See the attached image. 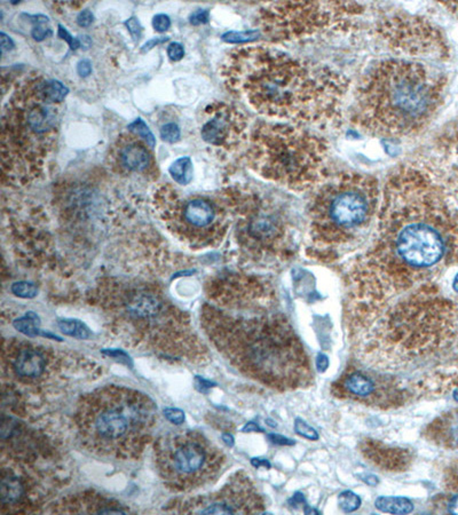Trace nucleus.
<instances>
[{
	"label": "nucleus",
	"mask_w": 458,
	"mask_h": 515,
	"mask_svg": "<svg viewBox=\"0 0 458 515\" xmlns=\"http://www.w3.org/2000/svg\"><path fill=\"white\" fill-rule=\"evenodd\" d=\"M457 260L458 208L446 175L428 162L400 165L381 191L374 241L347 273L352 330Z\"/></svg>",
	"instance_id": "1"
},
{
	"label": "nucleus",
	"mask_w": 458,
	"mask_h": 515,
	"mask_svg": "<svg viewBox=\"0 0 458 515\" xmlns=\"http://www.w3.org/2000/svg\"><path fill=\"white\" fill-rule=\"evenodd\" d=\"M231 93L258 114L292 125L337 128L347 78L332 68L264 45L231 50L221 67Z\"/></svg>",
	"instance_id": "2"
},
{
	"label": "nucleus",
	"mask_w": 458,
	"mask_h": 515,
	"mask_svg": "<svg viewBox=\"0 0 458 515\" xmlns=\"http://www.w3.org/2000/svg\"><path fill=\"white\" fill-rule=\"evenodd\" d=\"M457 330V309L432 283L399 297L356 332L363 367L397 373L441 353Z\"/></svg>",
	"instance_id": "3"
},
{
	"label": "nucleus",
	"mask_w": 458,
	"mask_h": 515,
	"mask_svg": "<svg viewBox=\"0 0 458 515\" xmlns=\"http://www.w3.org/2000/svg\"><path fill=\"white\" fill-rule=\"evenodd\" d=\"M275 308L231 315L212 311L209 332L249 378L280 391L308 387L314 380L311 358L292 323Z\"/></svg>",
	"instance_id": "4"
},
{
	"label": "nucleus",
	"mask_w": 458,
	"mask_h": 515,
	"mask_svg": "<svg viewBox=\"0 0 458 515\" xmlns=\"http://www.w3.org/2000/svg\"><path fill=\"white\" fill-rule=\"evenodd\" d=\"M447 86L445 74L419 62L381 61L359 84L352 122L372 137H414L435 119Z\"/></svg>",
	"instance_id": "5"
},
{
	"label": "nucleus",
	"mask_w": 458,
	"mask_h": 515,
	"mask_svg": "<svg viewBox=\"0 0 458 515\" xmlns=\"http://www.w3.org/2000/svg\"><path fill=\"white\" fill-rule=\"evenodd\" d=\"M69 88L32 75L14 90L1 116L3 184L21 187L43 173L60 128Z\"/></svg>",
	"instance_id": "6"
},
{
	"label": "nucleus",
	"mask_w": 458,
	"mask_h": 515,
	"mask_svg": "<svg viewBox=\"0 0 458 515\" xmlns=\"http://www.w3.org/2000/svg\"><path fill=\"white\" fill-rule=\"evenodd\" d=\"M381 191L377 179L344 172L327 177L308 208V237L313 257L332 261L361 240L377 217Z\"/></svg>",
	"instance_id": "7"
},
{
	"label": "nucleus",
	"mask_w": 458,
	"mask_h": 515,
	"mask_svg": "<svg viewBox=\"0 0 458 515\" xmlns=\"http://www.w3.org/2000/svg\"><path fill=\"white\" fill-rule=\"evenodd\" d=\"M329 146L323 137L292 124H260L249 139L252 171L289 191L305 193L327 179Z\"/></svg>",
	"instance_id": "8"
},
{
	"label": "nucleus",
	"mask_w": 458,
	"mask_h": 515,
	"mask_svg": "<svg viewBox=\"0 0 458 515\" xmlns=\"http://www.w3.org/2000/svg\"><path fill=\"white\" fill-rule=\"evenodd\" d=\"M226 202L236 219V241L256 261L285 260L294 249L292 219L281 205L249 191H231Z\"/></svg>",
	"instance_id": "9"
},
{
	"label": "nucleus",
	"mask_w": 458,
	"mask_h": 515,
	"mask_svg": "<svg viewBox=\"0 0 458 515\" xmlns=\"http://www.w3.org/2000/svg\"><path fill=\"white\" fill-rule=\"evenodd\" d=\"M362 12L363 7L356 3H271L259 10L258 23L269 41L285 43L315 35L350 32Z\"/></svg>",
	"instance_id": "10"
},
{
	"label": "nucleus",
	"mask_w": 458,
	"mask_h": 515,
	"mask_svg": "<svg viewBox=\"0 0 458 515\" xmlns=\"http://www.w3.org/2000/svg\"><path fill=\"white\" fill-rule=\"evenodd\" d=\"M149 398L124 388L104 389L92 395L83 407L82 427L94 445L120 450V443L133 441L153 420Z\"/></svg>",
	"instance_id": "11"
},
{
	"label": "nucleus",
	"mask_w": 458,
	"mask_h": 515,
	"mask_svg": "<svg viewBox=\"0 0 458 515\" xmlns=\"http://www.w3.org/2000/svg\"><path fill=\"white\" fill-rule=\"evenodd\" d=\"M154 205L167 229L193 248L219 244L231 224L220 204L209 198L182 197L167 184L155 191Z\"/></svg>",
	"instance_id": "12"
},
{
	"label": "nucleus",
	"mask_w": 458,
	"mask_h": 515,
	"mask_svg": "<svg viewBox=\"0 0 458 515\" xmlns=\"http://www.w3.org/2000/svg\"><path fill=\"white\" fill-rule=\"evenodd\" d=\"M376 32L397 53L441 62L450 59V48L445 36L425 17L394 14L379 21Z\"/></svg>",
	"instance_id": "13"
},
{
	"label": "nucleus",
	"mask_w": 458,
	"mask_h": 515,
	"mask_svg": "<svg viewBox=\"0 0 458 515\" xmlns=\"http://www.w3.org/2000/svg\"><path fill=\"white\" fill-rule=\"evenodd\" d=\"M392 373L372 369L351 368L332 385L336 396L375 408H397L412 396L414 386H405Z\"/></svg>",
	"instance_id": "14"
},
{
	"label": "nucleus",
	"mask_w": 458,
	"mask_h": 515,
	"mask_svg": "<svg viewBox=\"0 0 458 515\" xmlns=\"http://www.w3.org/2000/svg\"><path fill=\"white\" fill-rule=\"evenodd\" d=\"M161 462L166 478L187 485L213 474L220 465V457L207 441L184 435L165 441Z\"/></svg>",
	"instance_id": "15"
},
{
	"label": "nucleus",
	"mask_w": 458,
	"mask_h": 515,
	"mask_svg": "<svg viewBox=\"0 0 458 515\" xmlns=\"http://www.w3.org/2000/svg\"><path fill=\"white\" fill-rule=\"evenodd\" d=\"M247 128V118L238 108L216 102L205 108L202 139L213 147L233 151L245 142Z\"/></svg>",
	"instance_id": "16"
},
{
	"label": "nucleus",
	"mask_w": 458,
	"mask_h": 515,
	"mask_svg": "<svg viewBox=\"0 0 458 515\" xmlns=\"http://www.w3.org/2000/svg\"><path fill=\"white\" fill-rule=\"evenodd\" d=\"M121 318L140 328L160 329L169 322L171 311L160 295L144 288L124 289L120 295Z\"/></svg>",
	"instance_id": "17"
},
{
	"label": "nucleus",
	"mask_w": 458,
	"mask_h": 515,
	"mask_svg": "<svg viewBox=\"0 0 458 515\" xmlns=\"http://www.w3.org/2000/svg\"><path fill=\"white\" fill-rule=\"evenodd\" d=\"M264 502L248 476L238 474L204 507L201 514H235L264 511Z\"/></svg>",
	"instance_id": "18"
},
{
	"label": "nucleus",
	"mask_w": 458,
	"mask_h": 515,
	"mask_svg": "<svg viewBox=\"0 0 458 515\" xmlns=\"http://www.w3.org/2000/svg\"><path fill=\"white\" fill-rule=\"evenodd\" d=\"M148 144L133 133L122 134L113 149L115 164L126 173L155 177L156 164Z\"/></svg>",
	"instance_id": "19"
},
{
	"label": "nucleus",
	"mask_w": 458,
	"mask_h": 515,
	"mask_svg": "<svg viewBox=\"0 0 458 515\" xmlns=\"http://www.w3.org/2000/svg\"><path fill=\"white\" fill-rule=\"evenodd\" d=\"M360 452L372 465L388 472H403L414 462V456L407 449L390 447L372 438L362 442Z\"/></svg>",
	"instance_id": "20"
},
{
	"label": "nucleus",
	"mask_w": 458,
	"mask_h": 515,
	"mask_svg": "<svg viewBox=\"0 0 458 515\" xmlns=\"http://www.w3.org/2000/svg\"><path fill=\"white\" fill-rule=\"evenodd\" d=\"M46 358L36 348L22 347L14 353L10 365L14 373L20 378L36 379L46 370Z\"/></svg>",
	"instance_id": "21"
},
{
	"label": "nucleus",
	"mask_w": 458,
	"mask_h": 515,
	"mask_svg": "<svg viewBox=\"0 0 458 515\" xmlns=\"http://www.w3.org/2000/svg\"><path fill=\"white\" fill-rule=\"evenodd\" d=\"M376 509L381 512L391 514H409L414 511V504L405 497H378L375 502Z\"/></svg>",
	"instance_id": "22"
},
{
	"label": "nucleus",
	"mask_w": 458,
	"mask_h": 515,
	"mask_svg": "<svg viewBox=\"0 0 458 515\" xmlns=\"http://www.w3.org/2000/svg\"><path fill=\"white\" fill-rule=\"evenodd\" d=\"M1 503L3 505H10L20 501L23 495V485L15 476H3L1 480Z\"/></svg>",
	"instance_id": "23"
},
{
	"label": "nucleus",
	"mask_w": 458,
	"mask_h": 515,
	"mask_svg": "<svg viewBox=\"0 0 458 515\" xmlns=\"http://www.w3.org/2000/svg\"><path fill=\"white\" fill-rule=\"evenodd\" d=\"M14 328L17 329V331H20L21 333L29 336V337L44 336V337H48V338H57V336H52L50 333H44V332L41 331L38 316L37 315H35L32 311H29L24 318L15 320L14 321Z\"/></svg>",
	"instance_id": "24"
},
{
	"label": "nucleus",
	"mask_w": 458,
	"mask_h": 515,
	"mask_svg": "<svg viewBox=\"0 0 458 515\" xmlns=\"http://www.w3.org/2000/svg\"><path fill=\"white\" fill-rule=\"evenodd\" d=\"M193 162L189 157L178 158L173 164L171 165L170 172L171 177L175 182L182 186L191 182L193 179Z\"/></svg>",
	"instance_id": "25"
},
{
	"label": "nucleus",
	"mask_w": 458,
	"mask_h": 515,
	"mask_svg": "<svg viewBox=\"0 0 458 515\" xmlns=\"http://www.w3.org/2000/svg\"><path fill=\"white\" fill-rule=\"evenodd\" d=\"M57 325H59L61 331L64 332V335L69 336V337H74V338L77 339L90 338V329L87 328L83 322L78 321V320L64 318V320H60Z\"/></svg>",
	"instance_id": "26"
},
{
	"label": "nucleus",
	"mask_w": 458,
	"mask_h": 515,
	"mask_svg": "<svg viewBox=\"0 0 458 515\" xmlns=\"http://www.w3.org/2000/svg\"><path fill=\"white\" fill-rule=\"evenodd\" d=\"M446 179L458 208V146L452 150V156L449 157V168Z\"/></svg>",
	"instance_id": "27"
},
{
	"label": "nucleus",
	"mask_w": 458,
	"mask_h": 515,
	"mask_svg": "<svg viewBox=\"0 0 458 515\" xmlns=\"http://www.w3.org/2000/svg\"><path fill=\"white\" fill-rule=\"evenodd\" d=\"M128 132L133 133L134 135L140 137L141 140H144L146 144L151 148H154L156 144V139H155L154 134L151 133V130L148 128V125L142 121L141 118H137L135 121L132 122L128 126Z\"/></svg>",
	"instance_id": "28"
},
{
	"label": "nucleus",
	"mask_w": 458,
	"mask_h": 515,
	"mask_svg": "<svg viewBox=\"0 0 458 515\" xmlns=\"http://www.w3.org/2000/svg\"><path fill=\"white\" fill-rule=\"evenodd\" d=\"M32 19H34V21H32L34 28L31 31V36L35 41H41L45 38L50 37L52 35V30H50L48 17H45V15H35Z\"/></svg>",
	"instance_id": "29"
},
{
	"label": "nucleus",
	"mask_w": 458,
	"mask_h": 515,
	"mask_svg": "<svg viewBox=\"0 0 458 515\" xmlns=\"http://www.w3.org/2000/svg\"><path fill=\"white\" fill-rule=\"evenodd\" d=\"M338 504L341 511L345 513H352L361 506V498L353 492H341L338 497Z\"/></svg>",
	"instance_id": "30"
},
{
	"label": "nucleus",
	"mask_w": 458,
	"mask_h": 515,
	"mask_svg": "<svg viewBox=\"0 0 458 515\" xmlns=\"http://www.w3.org/2000/svg\"><path fill=\"white\" fill-rule=\"evenodd\" d=\"M12 292L20 298L30 299L37 295V286L31 282H17L12 285Z\"/></svg>",
	"instance_id": "31"
},
{
	"label": "nucleus",
	"mask_w": 458,
	"mask_h": 515,
	"mask_svg": "<svg viewBox=\"0 0 458 515\" xmlns=\"http://www.w3.org/2000/svg\"><path fill=\"white\" fill-rule=\"evenodd\" d=\"M258 36H259L258 31H245V32H234V31H231V32L222 35V37L221 38L226 43H238L254 41Z\"/></svg>",
	"instance_id": "32"
},
{
	"label": "nucleus",
	"mask_w": 458,
	"mask_h": 515,
	"mask_svg": "<svg viewBox=\"0 0 458 515\" xmlns=\"http://www.w3.org/2000/svg\"><path fill=\"white\" fill-rule=\"evenodd\" d=\"M162 140L169 144H174L180 139V128L174 123L163 125L161 128Z\"/></svg>",
	"instance_id": "33"
},
{
	"label": "nucleus",
	"mask_w": 458,
	"mask_h": 515,
	"mask_svg": "<svg viewBox=\"0 0 458 515\" xmlns=\"http://www.w3.org/2000/svg\"><path fill=\"white\" fill-rule=\"evenodd\" d=\"M294 429H296L298 434L301 435L303 438H308V440H318V431H315L314 429H312L311 426L307 425L301 419H297L294 422Z\"/></svg>",
	"instance_id": "34"
},
{
	"label": "nucleus",
	"mask_w": 458,
	"mask_h": 515,
	"mask_svg": "<svg viewBox=\"0 0 458 515\" xmlns=\"http://www.w3.org/2000/svg\"><path fill=\"white\" fill-rule=\"evenodd\" d=\"M153 27L158 32H165L171 27V19L166 14H158L153 19Z\"/></svg>",
	"instance_id": "35"
},
{
	"label": "nucleus",
	"mask_w": 458,
	"mask_h": 515,
	"mask_svg": "<svg viewBox=\"0 0 458 515\" xmlns=\"http://www.w3.org/2000/svg\"><path fill=\"white\" fill-rule=\"evenodd\" d=\"M167 57H170V60L178 62V61L182 60L184 57V48L180 43H171L167 47Z\"/></svg>",
	"instance_id": "36"
},
{
	"label": "nucleus",
	"mask_w": 458,
	"mask_h": 515,
	"mask_svg": "<svg viewBox=\"0 0 458 515\" xmlns=\"http://www.w3.org/2000/svg\"><path fill=\"white\" fill-rule=\"evenodd\" d=\"M124 24L126 26L128 31H130L131 36H132L135 41H139L141 36H142V27H141L140 22H139L137 17H130L128 20L125 21Z\"/></svg>",
	"instance_id": "37"
},
{
	"label": "nucleus",
	"mask_w": 458,
	"mask_h": 515,
	"mask_svg": "<svg viewBox=\"0 0 458 515\" xmlns=\"http://www.w3.org/2000/svg\"><path fill=\"white\" fill-rule=\"evenodd\" d=\"M165 418L175 425H181L184 422V412L180 409L167 408L164 410Z\"/></svg>",
	"instance_id": "38"
},
{
	"label": "nucleus",
	"mask_w": 458,
	"mask_h": 515,
	"mask_svg": "<svg viewBox=\"0 0 458 515\" xmlns=\"http://www.w3.org/2000/svg\"><path fill=\"white\" fill-rule=\"evenodd\" d=\"M57 28H59V29H57V36H59L61 39L67 41V43H69L71 50H77L78 47L81 46V41L77 39V38L73 37V36L68 32L67 29H66L64 26L59 24V27Z\"/></svg>",
	"instance_id": "39"
},
{
	"label": "nucleus",
	"mask_w": 458,
	"mask_h": 515,
	"mask_svg": "<svg viewBox=\"0 0 458 515\" xmlns=\"http://www.w3.org/2000/svg\"><path fill=\"white\" fill-rule=\"evenodd\" d=\"M189 21L193 26H201V24L208 23L209 22V10H198L191 14Z\"/></svg>",
	"instance_id": "40"
},
{
	"label": "nucleus",
	"mask_w": 458,
	"mask_h": 515,
	"mask_svg": "<svg viewBox=\"0 0 458 515\" xmlns=\"http://www.w3.org/2000/svg\"><path fill=\"white\" fill-rule=\"evenodd\" d=\"M93 14H92V12H90V10H82L81 13L78 14L77 24L78 26H79V27H90V24L93 23Z\"/></svg>",
	"instance_id": "41"
},
{
	"label": "nucleus",
	"mask_w": 458,
	"mask_h": 515,
	"mask_svg": "<svg viewBox=\"0 0 458 515\" xmlns=\"http://www.w3.org/2000/svg\"><path fill=\"white\" fill-rule=\"evenodd\" d=\"M77 72L81 77H87L92 74V64L90 61L84 59V60L79 61L77 64Z\"/></svg>",
	"instance_id": "42"
},
{
	"label": "nucleus",
	"mask_w": 458,
	"mask_h": 515,
	"mask_svg": "<svg viewBox=\"0 0 458 515\" xmlns=\"http://www.w3.org/2000/svg\"><path fill=\"white\" fill-rule=\"evenodd\" d=\"M0 36H1V52L5 53L6 50H13L14 43L10 37H8L5 32H1Z\"/></svg>",
	"instance_id": "43"
},
{
	"label": "nucleus",
	"mask_w": 458,
	"mask_h": 515,
	"mask_svg": "<svg viewBox=\"0 0 458 515\" xmlns=\"http://www.w3.org/2000/svg\"><path fill=\"white\" fill-rule=\"evenodd\" d=\"M169 41V37L154 38V39H151V41L144 43V47H142V50L146 52V50H151V48L156 46V45H160V43H165V41Z\"/></svg>",
	"instance_id": "44"
},
{
	"label": "nucleus",
	"mask_w": 458,
	"mask_h": 515,
	"mask_svg": "<svg viewBox=\"0 0 458 515\" xmlns=\"http://www.w3.org/2000/svg\"><path fill=\"white\" fill-rule=\"evenodd\" d=\"M447 512L452 514H458V496H454L447 503Z\"/></svg>",
	"instance_id": "45"
},
{
	"label": "nucleus",
	"mask_w": 458,
	"mask_h": 515,
	"mask_svg": "<svg viewBox=\"0 0 458 515\" xmlns=\"http://www.w3.org/2000/svg\"><path fill=\"white\" fill-rule=\"evenodd\" d=\"M447 481H448L449 488L452 489V490H458V467L455 473L448 475Z\"/></svg>",
	"instance_id": "46"
},
{
	"label": "nucleus",
	"mask_w": 458,
	"mask_h": 515,
	"mask_svg": "<svg viewBox=\"0 0 458 515\" xmlns=\"http://www.w3.org/2000/svg\"><path fill=\"white\" fill-rule=\"evenodd\" d=\"M269 438L274 443H278V445H294V442L289 438H282L281 435L271 434Z\"/></svg>",
	"instance_id": "47"
},
{
	"label": "nucleus",
	"mask_w": 458,
	"mask_h": 515,
	"mask_svg": "<svg viewBox=\"0 0 458 515\" xmlns=\"http://www.w3.org/2000/svg\"><path fill=\"white\" fill-rule=\"evenodd\" d=\"M441 6L445 7L450 13L458 17V3H454V1H452V3H441Z\"/></svg>",
	"instance_id": "48"
},
{
	"label": "nucleus",
	"mask_w": 458,
	"mask_h": 515,
	"mask_svg": "<svg viewBox=\"0 0 458 515\" xmlns=\"http://www.w3.org/2000/svg\"><path fill=\"white\" fill-rule=\"evenodd\" d=\"M251 463H252V465L256 466V467H260V466L269 467V466H271V464H269L267 460H265V459L254 458Z\"/></svg>",
	"instance_id": "49"
},
{
	"label": "nucleus",
	"mask_w": 458,
	"mask_h": 515,
	"mask_svg": "<svg viewBox=\"0 0 458 515\" xmlns=\"http://www.w3.org/2000/svg\"><path fill=\"white\" fill-rule=\"evenodd\" d=\"M363 481L365 482V483H368V485H376L378 483V480L376 476H374V475H365V476H363Z\"/></svg>",
	"instance_id": "50"
},
{
	"label": "nucleus",
	"mask_w": 458,
	"mask_h": 515,
	"mask_svg": "<svg viewBox=\"0 0 458 515\" xmlns=\"http://www.w3.org/2000/svg\"><path fill=\"white\" fill-rule=\"evenodd\" d=\"M222 440H224L225 443L229 445V447H233V445H234V438H233V435L231 434L225 433V434H222Z\"/></svg>",
	"instance_id": "51"
},
{
	"label": "nucleus",
	"mask_w": 458,
	"mask_h": 515,
	"mask_svg": "<svg viewBox=\"0 0 458 515\" xmlns=\"http://www.w3.org/2000/svg\"><path fill=\"white\" fill-rule=\"evenodd\" d=\"M261 431L260 429H259V426L256 425L254 422H249L248 425L245 426V429H243V431Z\"/></svg>",
	"instance_id": "52"
},
{
	"label": "nucleus",
	"mask_w": 458,
	"mask_h": 515,
	"mask_svg": "<svg viewBox=\"0 0 458 515\" xmlns=\"http://www.w3.org/2000/svg\"><path fill=\"white\" fill-rule=\"evenodd\" d=\"M454 289H455L456 291L458 292V275L457 278H456L455 282H454Z\"/></svg>",
	"instance_id": "53"
}]
</instances>
